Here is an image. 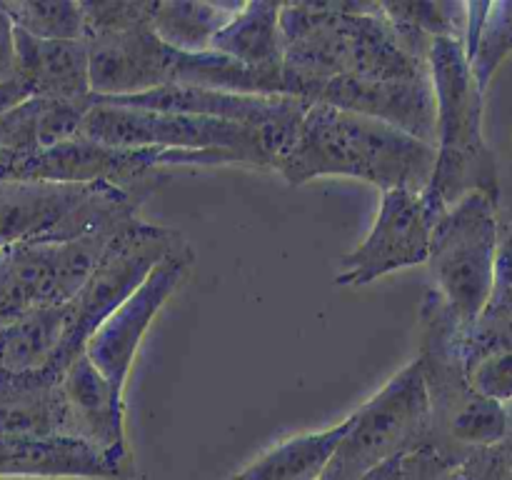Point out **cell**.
Masks as SVG:
<instances>
[{
	"label": "cell",
	"mask_w": 512,
	"mask_h": 480,
	"mask_svg": "<svg viewBox=\"0 0 512 480\" xmlns=\"http://www.w3.org/2000/svg\"><path fill=\"white\" fill-rule=\"evenodd\" d=\"M285 95L308 103L330 80L398 83L430 78V65L408 53L380 3H288L280 8Z\"/></svg>",
	"instance_id": "cell-1"
},
{
	"label": "cell",
	"mask_w": 512,
	"mask_h": 480,
	"mask_svg": "<svg viewBox=\"0 0 512 480\" xmlns=\"http://www.w3.org/2000/svg\"><path fill=\"white\" fill-rule=\"evenodd\" d=\"M438 150L415 135L363 113L310 103L295 143L278 160V173L290 185L325 175H348L388 190L425 193Z\"/></svg>",
	"instance_id": "cell-2"
},
{
	"label": "cell",
	"mask_w": 512,
	"mask_h": 480,
	"mask_svg": "<svg viewBox=\"0 0 512 480\" xmlns=\"http://www.w3.org/2000/svg\"><path fill=\"white\" fill-rule=\"evenodd\" d=\"M463 323L448 300L430 288L420 305L418 363L433 413L435 453L465 465L473 450L495 448L508 435V410L483 398L468 380Z\"/></svg>",
	"instance_id": "cell-3"
},
{
	"label": "cell",
	"mask_w": 512,
	"mask_h": 480,
	"mask_svg": "<svg viewBox=\"0 0 512 480\" xmlns=\"http://www.w3.org/2000/svg\"><path fill=\"white\" fill-rule=\"evenodd\" d=\"M428 65L438 105V160L423 198L438 218L475 190L500 200V183L498 163L483 135L485 93L470 70L465 43L433 40Z\"/></svg>",
	"instance_id": "cell-4"
},
{
	"label": "cell",
	"mask_w": 512,
	"mask_h": 480,
	"mask_svg": "<svg viewBox=\"0 0 512 480\" xmlns=\"http://www.w3.org/2000/svg\"><path fill=\"white\" fill-rule=\"evenodd\" d=\"M140 205L110 183L0 178V250L113 235L138 220Z\"/></svg>",
	"instance_id": "cell-5"
},
{
	"label": "cell",
	"mask_w": 512,
	"mask_h": 480,
	"mask_svg": "<svg viewBox=\"0 0 512 480\" xmlns=\"http://www.w3.org/2000/svg\"><path fill=\"white\" fill-rule=\"evenodd\" d=\"M295 135L283 130H263L205 115L160 113V110L125 108L100 103L93 95L80 128V138L115 148H163V150H230L248 168L275 170L278 160L293 148Z\"/></svg>",
	"instance_id": "cell-6"
},
{
	"label": "cell",
	"mask_w": 512,
	"mask_h": 480,
	"mask_svg": "<svg viewBox=\"0 0 512 480\" xmlns=\"http://www.w3.org/2000/svg\"><path fill=\"white\" fill-rule=\"evenodd\" d=\"M433 445V413L418 360L350 415L348 433L320 480H363L380 465Z\"/></svg>",
	"instance_id": "cell-7"
},
{
	"label": "cell",
	"mask_w": 512,
	"mask_h": 480,
	"mask_svg": "<svg viewBox=\"0 0 512 480\" xmlns=\"http://www.w3.org/2000/svg\"><path fill=\"white\" fill-rule=\"evenodd\" d=\"M500 220L498 200L468 193L435 218L430 273L463 328H473L495 298Z\"/></svg>",
	"instance_id": "cell-8"
},
{
	"label": "cell",
	"mask_w": 512,
	"mask_h": 480,
	"mask_svg": "<svg viewBox=\"0 0 512 480\" xmlns=\"http://www.w3.org/2000/svg\"><path fill=\"white\" fill-rule=\"evenodd\" d=\"M183 245H188V240L178 230L145 223L140 218L118 230L100 255L85 288L68 303V330L63 345L45 370L63 378L73 360L85 353V345L95 330L145 283V278L170 253Z\"/></svg>",
	"instance_id": "cell-9"
},
{
	"label": "cell",
	"mask_w": 512,
	"mask_h": 480,
	"mask_svg": "<svg viewBox=\"0 0 512 480\" xmlns=\"http://www.w3.org/2000/svg\"><path fill=\"white\" fill-rule=\"evenodd\" d=\"M113 235L0 250V328L30 310L78 298Z\"/></svg>",
	"instance_id": "cell-10"
},
{
	"label": "cell",
	"mask_w": 512,
	"mask_h": 480,
	"mask_svg": "<svg viewBox=\"0 0 512 480\" xmlns=\"http://www.w3.org/2000/svg\"><path fill=\"white\" fill-rule=\"evenodd\" d=\"M433 223L435 215L423 193L388 190L380 200L373 228L358 248L343 255L333 283L338 288H360L393 270L428 263Z\"/></svg>",
	"instance_id": "cell-11"
},
{
	"label": "cell",
	"mask_w": 512,
	"mask_h": 480,
	"mask_svg": "<svg viewBox=\"0 0 512 480\" xmlns=\"http://www.w3.org/2000/svg\"><path fill=\"white\" fill-rule=\"evenodd\" d=\"M195 253L190 245L170 253L153 273L145 278V283L100 325L93 338L85 345V355L90 363L108 378V383L123 395L125 380L133 368L135 353L140 348V340L148 333L150 323L160 313L170 295L183 285L193 268Z\"/></svg>",
	"instance_id": "cell-12"
},
{
	"label": "cell",
	"mask_w": 512,
	"mask_h": 480,
	"mask_svg": "<svg viewBox=\"0 0 512 480\" xmlns=\"http://www.w3.org/2000/svg\"><path fill=\"white\" fill-rule=\"evenodd\" d=\"M90 48V88L98 98H133L178 85L183 53L158 38L153 25L95 35Z\"/></svg>",
	"instance_id": "cell-13"
},
{
	"label": "cell",
	"mask_w": 512,
	"mask_h": 480,
	"mask_svg": "<svg viewBox=\"0 0 512 480\" xmlns=\"http://www.w3.org/2000/svg\"><path fill=\"white\" fill-rule=\"evenodd\" d=\"M95 100L125 105V108L160 110V113L205 115V118L228 120V123L250 125V128L283 130V133H298L300 120L310 105L288 95H238L223 93V90L185 88V85H170V88L133 95V98H98L95 95Z\"/></svg>",
	"instance_id": "cell-14"
},
{
	"label": "cell",
	"mask_w": 512,
	"mask_h": 480,
	"mask_svg": "<svg viewBox=\"0 0 512 480\" xmlns=\"http://www.w3.org/2000/svg\"><path fill=\"white\" fill-rule=\"evenodd\" d=\"M63 393L73 418L75 438L98 450L120 480L133 478V458L125 440L123 395L108 383V378L90 363L85 353L78 355L65 370Z\"/></svg>",
	"instance_id": "cell-15"
},
{
	"label": "cell",
	"mask_w": 512,
	"mask_h": 480,
	"mask_svg": "<svg viewBox=\"0 0 512 480\" xmlns=\"http://www.w3.org/2000/svg\"><path fill=\"white\" fill-rule=\"evenodd\" d=\"M43 438L78 440L63 378L48 370L23 375L0 370V445L8 440Z\"/></svg>",
	"instance_id": "cell-16"
},
{
	"label": "cell",
	"mask_w": 512,
	"mask_h": 480,
	"mask_svg": "<svg viewBox=\"0 0 512 480\" xmlns=\"http://www.w3.org/2000/svg\"><path fill=\"white\" fill-rule=\"evenodd\" d=\"M93 108L90 100H63L30 95L0 115V178L23 160L55 148L65 140L80 138V128Z\"/></svg>",
	"instance_id": "cell-17"
},
{
	"label": "cell",
	"mask_w": 512,
	"mask_h": 480,
	"mask_svg": "<svg viewBox=\"0 0 512 480\" xmlns=\"http://www.w3.org/2000/svg\"><path fill=\"white\" fill-rule=\"evenodd\" d=\"M15 80L30 95L90 100L88 40H40L15 28Z\"/></svg>",
	"instance_id": "cell-18"
},
{
	"label": "cell",
	"mask_w": 512,
	"mask_h": 480,
	"mask_svg": "<svg viewBox=\"0 0 512 480\" xmlns=\"http://www.w3.org/2000/svg\"><path fill=\"white\" fill-rule=\"evenodd\" d=\"M68 330V305L30 310L0 328V370L23 375L50 368Z\"/></svg>",
	"instance_id": "cell-19"
},
{
	"label": "cell",
	"mask_w": 512,
	"mask_h": 480,
	"mask_svg": "<svg viewBox=\"0 0 512 480\" xmlns=\"http://www.w3.org/2000/svg\"><path fill=\"white\" fill-rule=\"evenodd\" d=\"M278 3H243L235 18L215 35L213 50L248 68L283 70L285 43Z\"/></svg>",
	"instance_id": "cell-20"
},
{
	"label": "cell",
	"mask_w": 512,
	"mask_h": 480,
	"mask_svg": "<svg viewBox=\"0 0 512 480\" xmlns=\"http://www.w3.org/2000/svg\"><path fill=\"white\" fill-rule=\"evenodd\" d=\"M348 428L350 418H345L333 428L295 435L228 480H320Z\"/></svg>",
	"instance_id": "cell-21"
},
{
	"label": "cell",
	"mask_w": 512,
	"mask_h": 480,
	"mask_svg": "<svg viewBox=\"0 0 512 480\" xmlns=\"http://www.w3.org/2000/svg\"><path fill=\"white\" fill-rule=\"evenodd\" d=\"M410 55L428 63L430 45L438 38L465 43L468 38V3H433V0H393L380 3Z\"/></svg>",
	"instance_id": "cell-22"
},
{
	"label": "cell",
	"mask_w": 512,
	"mask_h": 480,
	"mask_svg": "<svg viewBox=\"0 0 512 480\" xmlns=\"http://www.w3.org/2000/svg\"><path fill=\"white\" fill-rule=\"evenodd\" d=\"M238 10L240 5L153 0L150 25L163 43L180 53H208L213 50L215 35L235 18Z\"/></svg>",
	"instance_id": "cell-23"
},
{
	"label": "cell",
	"mask_w": 512,
	"mask_h": 480,
	"mask_svg": "<svg viewBox=\"0 0 512 480\" xmlns=\"http://www.w3.org/2000/svg\"><path fill=\"white\" fill-rule=\"evenodd\" d=\"M512 53V0L468 3V38L465 55L478 88L488 90L503 60Z\"/></svg>",
	"instance_id": "cell-24"
},
{
	"label": "cell",
	"mask_w": 512,
	"mask_h": 480,
	"mask_svg": "<svg viewBox=\"0 0 512 480\" xmlns=\"http://www.w3.org/2000/svg\"><path fill=\"white\" fill-rule=\"evenodd\" d=\"M13 25L40 40H85L83 5L70 0H8L0 3Z\"/></svg>",
	"instance_id": "cell-25"
},
{
	"label": "cell",
	"mask_w": 512,
	"mask_h": 480,
	"mask_svg": "<svg viewBox=\"0 0 512 480\" xmlns=\"http://www.w3.org/2000/svg\"><path fill=\"white\" fill-rule=\"evenodd\" d=\"M512 350V310L490 303L478 323L463 333V353L470 365L495 353Z\"/></svg>",
	"instance_id": "cell-26"
},
{
	"label": "cell",
	"mask_w": 512,
	"mask_h": 480,
	"mask_svg": "<svg viewBox=\"0 0 512 480\" xmlns=\"http://www.w3.org/2000/svg\"><path fill=\"white\" fill-rule=\"evenodd\" d=\"M80 5L85 15V40L145 25L153 18V3H140V0H98V3Z\"/></svg>",
	"instance_id": "cell-27"
},
{
	"label": "cell",
	"mask_w": 512,
	"mask_h": 480,
	"mask_svg": "<svg viewBox=\"0 0 512 480\" xmlns=\"http://www.w3.org/2000/svg\"><path fill=\"white\" fill-rule=\"evenodd\" d=\"M468 380L483 398L500 405L512 403V350L495 353L470 365Z\"/></svg>",
	"instance_id": "cell-28"
},
{
	"label": "cell",
	"mask_w": 512,
	"mask_h": 480,
	"mask_svg": "<svg viewBox=\"0 0 512 480\" xmlns=\"http://www.w3.org/2000/svg\"><path fill=\"white\" fill-rule=\"evenodd\" d=\"M398 480H475L465 465L453 463L433 448H420L400 460Z\"/></svg>",
	"instance_id": "cell-29"
},
{
	"label": "cell",
	"mask_w": 512,
	"mask_h": 480,
	"mask_svg": "<svg viewBox=\"0 0 512 480\" xmlns=\"http://www.w3.org/2000/svg\"><path fill=\"white\" fill-rule=\"evenodd\" d=\"M465 468L473 473L475 480H512V463L500 445L473 450V455L465 460Z\"/></svg>",
	"instance_id": "cell-30"
},
{
	"label": "cell",
	"mask_w": 512,
	"mask_h": 480,
	"mask_svg": "<svg viewBox=\"0 0 512 480\" xmlns=\"http://www.w3.org/2000/svg\"><path fill=\"white\" fill-rule=\"evenodd\" d=\"M15 78V25L0 8V83Z\"/></svg>",
	"instance_id": "cell-31"
},
{
	"label": "cell",
	"mask_w": 512,
	"mask_h": 480,
	"mask_svg": "<svg viewBox=\"0 0 512 480\" xmlns=\"http://www.w3.org/2000/svg\"><path fill=\"white\" fill-rule=\"evenodd\" d=\"M512 288V220L500 225L498 270H495V295Z\"/></svg>",
	"instance_id": "cell-32"
},
{
	"label": "cell",
	"mask_w": 512,
	"mask_h": 480,
	"mask_svg": "<svg viewBox=\"0 0 512 480\" xmlns=\"http://www.w3.org/2000/svg\"><path fill=\"white\" fill-rule=\"evenodd\" d=\"M25 98H30V90L20 80L13 78L8 83H0V115L13 108V105L23 103Z\"/></svg>",
	"instance_id": "cell-33"
},
{
	"label": "cell",
	"mask_w": 512,
	"mask_h": 480,
	"mask_svg": "<svg viewBox=\"0 0 512 480\" xmlns=\"http://www.w3.org/2000/svg\"><path fill=\"white\" fill-rule=\"evenodd\" d=\"M400 460H403V458L390 460V463L380 465L378 470H373V473H370V475H365L363 480H398V475H400Z\"/></svg>",
	"instance_id": "cell-34"
},
{
	"label": "cell",
	"mask_w": 512,
	"mask_h": 480,
	"mask_svg": "<svg viewBox=\"0 0 512 480\" xmlns=\"http://www.w3.org/2000/svg\"><path fill=\"white\" fill-rule=\"evenodd\" d=\"M505 410H508V435H505V440L500 443V448H503V453L508 455V460L512 463V403L505 405Z\"/></svg>",
	"instance_id": "cell-35"
},
{
	"label": "cell",
	"mask_w": 512,
	"mask_h": 480,
	"mask_svg": "<svg viewBox=\"0 0 512 480\" xmlns=\"http://www.w3.org/2000/svg\"><path fill=\"white\" fill-rule=\"evenodd\" d=\"M493 303H495V305H500V308H505V310H512V288L505 290V293L495 295Z\"/></svg>",
	"instance_id": "cell-36"
}]
</instances>
